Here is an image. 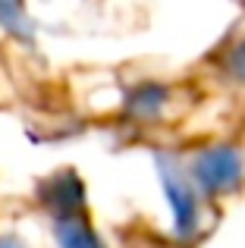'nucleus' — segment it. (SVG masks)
I'll return each mask as SVG.
<instances>
[{
    "instance_id": "1",
    "label": "nucleus",
    "mask_w": 245,
    "mask_h": 248,
    "mask_svg": "<svg viewBox=\"0 0 245 248\" xmlns=\"http://www.w3.org/2000/svg\"><path fill=\"white\" fill-rule=\"evenodd\" d=\"M185 173L201 198H230L245 186V148L236 141H208L185 157Z\"/></svg>"
},
{
    "instance_id": "2",
    "label": "nucleus",
    "mask_w": 245,
    "mask_h": 248,
    "mask_svg": "<svg viewBox=\"0 0 245 248\" xmlns=\"http://www.w3.org/2000/svg\"><path fill=\"white\" fill-rule=\"evenodd\" d=\"M157 170L164 182L167 201L173 211V230L179 242H192L201 232V217H204V198L195 188V182L185 173V160L173 154H157Z\"/></svg>"
},
{
    "instance_id": "3",
    "label": "nucleus",
    "mask_w": 245,
    "mask_h": 248,
    "mask_svg": "<svg viewBox=\"0 0 245 248\" xmlns=\"http://www.w3.org/2000/svg\"><path fill=\"white\" fill-rule=\"evenodd\" d=\"M38 204L50 214V220H63V217H82L88 207L85 201V186H82L79 173L73 170H60L50 179H44L35 192Z\"/></svg>"
},
{
    "instance_id": "4",
    "label": "nucleus",
    "mask_w": 245,
    "mask_h": 248,
    "mask_svg": "<svg viewBox=\"0 0 245 248\" xmlns=\"http://www.w3.org/2000/svg\"><path fill=\"white\" fill-rule=\"evenodd\" d=\"M54 226V239L57 248H107L104 239L98 236V230L92 226V220L82 217H63V220H50Z\"/></svg>"
},
{
    "instance_id": "5",
    "label": "nucleus",
    "mask_w": 245,
    "mask_h": 248,
    "mask_svg": "<svg viewBox=\"0 0 245 248\" xmlns=\"http://www.w3.org/2000/svg\"><path fill=\"white\" fill-rule=\"evenodd\" d=\"M164 107H167V91L157 88V85L141 88L138 94H132V101H129V113H132L138 123H154L160 113H164Z\"/></svg>"
},
{
    "instance_id": "6",
    "label": "nucleus",
    "mask_w": 245,
    "mask_h": 248,
    "mask_svg": "<svg viewBox=\"0 0 245 248\" xmlns=\"http://www.w3.org/2000/svg\"><path fill=\"white\" fill-rule=\"evenodd\" d=\"M227 76L236 85H245V47L233 50V54L227 57Z\"/></svg>"
},
{
    "instance_id": "7",
    "label": "nucleus",
    "mask_w": 245,
    "mask_h": 248,
    "mask_svg": "<svg viewBox=\"0 0 245 248\" xmlns=\"http://www.w3.org/2000/svg\"><path fill=\"white\" fill-rule=\"evenodd\" d=\"M0 248H25V242L13 232H0Z\"/></svg>"
}]
</instances>
